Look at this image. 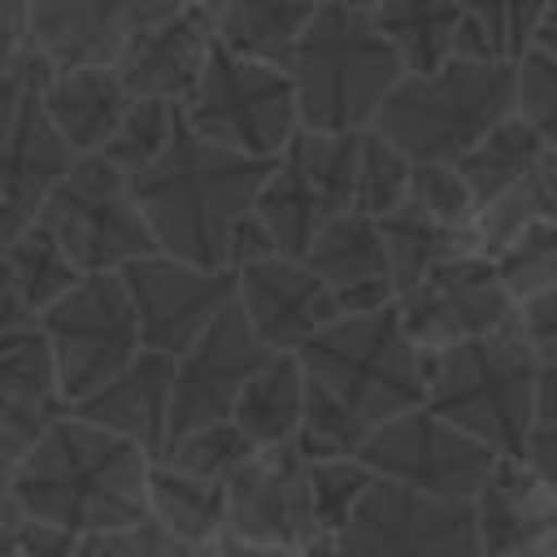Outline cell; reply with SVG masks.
Segmentation results:
<instances>
[{
    "instance_id": "52",
    "label": "cell",
    "mask_w": 557,
    "mask_h": 557,
    "mask_svg": "<svg viewBox=\"0 0 557 557\" xmlns=\"http://www.w3.org/2000/svg\"><path fill=\"white\" fill-rule=\"evenodd\" d=\"M30 226V218L26 213H17L13 205H4L0 200V265H4V257H9V248L17 244V235Z\"/></svg>"
},
{
    "instance_id": "2",
    "label": "cell",
    "mask_w": 557,
    "mask_h": 557,
    "mask_svg": "<svg viewBox=\"0 0 557 557\" xmlns=\"http://www.w3.org/2000/svg\"><path fill=\"white\" fill-rule=\"evenodd\" d=\"M148 453L74 413H57L13 466V492L30 522L78 540H109L148 522Z\"/></svg>"
},
{
    "instance_id": "37",
    "label": "cell",
    "mask_w": 557,
    "mask_h": 557,
    "mask_svg": "<svg viewBox=\"0 0 557 557\" xmlns=\"http://www.w3.org/2000/svg\"><path fill=\"white\" fill-rule=\"evenodd\" d=\"M257 448L239 435L235 422H218V426H205L178 444H170L157 461H165L170 470L178 474H191V479H205V483H231V474L252 457Z\"/></svg>"
},
{
    "instance_id": "9",
    "label": "cell",
    "mask_w": 557,
    "mask_h": 557,
    "mask_svg": "<svg viewBox=\"0 0 557 557\" xmlns=\"http://www.w3.org/2000/svg\"><path fill=\"white\" fill-rule=\"evenodd\" d=\"M357 148L361 135H318L300 126L287 152L270 165L252 218L265 226L278 257L305 261L322 226L352 213Z\"/></svg>"
},
{
    "instance_id": "10",
    "label": "cell",
    "mask_w": 557,
    "mask_h": 557,
    "mask_svg": "<svg viewBox=\"0 0 557 557\" xmlns=\"http://www.w3.org/2000/svg\"><path fill=\"white\" fill-rule=\"evenodd\" d=\"M39 326L57 357L65 409L113 383L144 352L139 322L117 274H87L39 318Z\"/></svg>"
},
{
    "instance_id": "29",
    "label": "cell",
    "mask_w": 557,
    "mask_h": 557,
    "mask_svg": "<svg viewBox=\"0 0 557 557\" xmlns=\"http://www.w3.org/2000/svg\"><path fill=\"white\" fill-rule=\"evenodd\" d=\"M87 274L61 252V244L39 226L30 222L17 244L9 248L4 265H0V292L9 300H17L26 313L44 318L61 296H70Z\"/></svg>"
},
{
    "instance_id": "28",
    "label": "cell",
    "mask_w": 557,
    "mask_h": 557,
    "mask_svg": "<svg viewBox=\"0 0 557 557\" xmlns=\"http://www.w3.org/2000/svg\"><path fill=\"white\" fill-rule=\"evenodd\" d=\"M379 231H383V244H387V261H392L396 296L409 292L413 283H422L431 270L483 252L479 231L444 226V222H435L431 213H422V209L409 205V200H405L396 213H387V218L379 222Z\"/></svg>"
},
{
    "instance_id": "25",
    "label": "cell",
    "mask_w": 557,
    "mask_h": 557,
    "mask_svg": "<svg viewBox=\"0 0 557 557\" xmlns=\"http://www.w3.org/2000/svg\"><path fill=\"white\" fill-rule=\"evenodd\" d=\"M305 405H309V379L296 352H274L239 392L231 422L252 448H283L296 444L305 426Z\"/></svg>"
},
{
    "instance_id": "6",
    "label": "cell",
    "mask_w": 557,
    "mask_h": 557,
    "mask_svg": "<svg viewBox=\"0 0 557 557\" xmlns=\"http://www.w3.org/2000/svg\"><path fill=\"white\" fill-rule=\"evenodd\" d=\"M518 113V65L448 61L426 78H400L374 126L413 165H457L479 139Z\"/></svg>"
},
{
    "instance_id": "44",
    "label": "cell",
    "mask_w": 557,
    "mask_h": 557,
    "mask_svg": "<svg viewBox=\"0 0 557 557\" xmlns=\"http://www.w3.org/2000/svg\"><path fill=\"white\" fill-rule=\"evenodd\" d=\"M557 422V339L535 344V426Z\"/></svg>"
},
{
    "instance_id": "11",
    "label": "cell",
    "mask_w": 557,
    "mask_h": 557,
    "mask_svg": "<svg viewBox=\"0 0 557 557\" xmlns=\"http://www.w3.org/2000/svg\"><path fill=\"white\" fill-rule=\"evenodd\" d=\"M357 461L383 483H400L435 500L474 505L500 457L479 440H470L466 431H457L453 422H444L440 413H431L426 405H418L392 418L387 426H379L361 444Z\"/></svg>"
},
{
    "instance_id": "18",
    "label": "cell",
    "mask_w": 557,
    "mask_h": 557,
    "mask_svg": "<svg viewBox=\"0 0 557 557\" xmlns=\"http://www.w3.org/2000/svg\"><path fill=\"white\" fill-rule=\"evenodd\" d=\"M213 48H218V4L170 0L165 13L152 17L126 48L117 78L131 91V100H161V104L183 109Z\"/></svg>"
},
{
    "instance_id": "34",
    "label": "cell",
    "mask_w": 557,
    "mask_h": 557,
    "mask_svg": "<svg viewBox=\"0 0 557 557\" xmlns=\"http://www.w3.org/2000/svg\"><path fill=\"white\" fill-rule=\"evenodd\" d=\"M409 183H413V161L405 152H396L379 131H366L361 148H357L352 213L383 222L387 213H396L409 200Z\"/></svg>"
},
{
    "instance_id": "17",
    "label": "cell",
    "mask_w": 557,
    "mask_h": 557,
    "mask_svg": "<svg viewBox=\"0 0 557 557\" xmlns=\"http://www.w3.org/2000/svg\"><path fill=\"white\" fill-rule=\"evenodd\" d=\"M226 535L270 544V548H309L326 535L313 518L309 496V457L296 444L257 448L226 483Z\"/></svg>"
},
{
    "instance_id": "1",
    "label": "cell",
    "mask_w": 557,
    "mask_h": 557,
    "mask_svg": "<svg viewBox=\"0 0 557 557\" xmlns=\"http://www.w3.org/2000/svg\"><path fill=\"white\" fill-rule=\"evenodd\" d=\"M296 357L309 379L296 448L309 461L357 457L379 426L426 405V357L400 331L396 305L335 318Z\"/></svg>"
},
{
    "instance_id": "24",
    "label": "cell",
    "mask_w": 557,
    "mask_h": 557,
    "mask_svg": "<svg viewBox=\"0 0 557 557\" xmlns=\"http://www.w3.org/2000/svg\"><path fill=\"white\" fill-rule=\"evenodd\" d=\"M39 104L57 126V135L78 157H96L117 135L135 100L122 87L117 70H70V74H48L39 83Z\"/></svg>"
},
{
    "instance_id": "56",
    "label": "cell",
    "mask_w": 557,
    "mask_h": 557,
    "mask_svg": "<svg viewBox=\"0 0 557 557\" xmlns=\"http://www.w3.org/2000/svg\"><path fill=\"white\" fill-rule=\"evenodd\" d=\"M78 557H96V540H91V544H87V548H83Z\"/></svg>"
},
{
    "instance_id": "21",
    "label": "cell",
    "mask_w": 557,
    "mask_h": 557,
    "mask_svg": "<svg viewBox=\"0 0 557 557\" xmlns=\"http://www.w3.org/2000/svg\"><path fill=\"white\" fill-rule=\"evenodd\" d=\"M170 396H174V361L161 352H139L113 383L70 405L65 413L135 444L157 461L170 440Z\"/></svg>"
},
{
    "instance_id": "41",
    "label": "cell",
    "mask_w": 557,
    "mask_h": 557,
    "mask_svg": "<svg viewBox=\"0 0 557 557\" xmlns=\"http://www.w3.org/2000/svg\"><path fill=\"white\" fill-rule=\"evenodd\" d=\"M48 413H35V409H26V405H17L13 396H4L0 392V461L4 466H17L35 444H39V435L48 431Z\"/></svg>"
},
{
    "instance_id": "23",
    "label": "cell",
    "mask_w": 557,
    "mask_h": 557,
    "mask_svg": "<svg viewBox=\"0 0 557 557\" xmlns=\"http://www.w3.org/2000/svg\"><path fill=\"white\" fill-rule=\"evenodd\" d=\"M39 83L44 78H35L30 91L22 96L13 131L0 144V200L26 218H35L44 209V200L65 183V174L78 161V152L48 122V113L39 104Z\"/></svg>"
},
{
    "instance_id": "54",
    "label": "cell",
    "mask_w": 557,
    "mask_h": 557,
    "mask_svg": "<svg viewBox=\"0 0 557 557\" xmlns=\"http://www.w3.org/2000/svg\"><path fill=\"white\" fill-rule=\"evenodd\" d=\"M509 557H557V540L553 544H540V548H527V553H509Z\"/></svg>"
},
{
    "instance_id": "46",
    "label": "cell",
    "mask_w": 557,
    "mask_h": 557,
    "mask_svg": "<svg viewBox=\"0 0 557 557\" xmlns=\"http://www.w3.org/2000/svg\"><path fill=\"white\" fill-rule=\"evenodd\" d=\"M518 322H522V331H527V339H531V344L557 339V287H553V292H544L540 300L522 305V309H518Z\"/></svg>"
},
{
    "instance_id": "16",
    "label": "cell",
    "mask_w": 557,
    "mask_h": 557,
    "mask_svg": "<svg viewBox=\"0 0 557 557\" xmlns=\"http://www.w3.org/2000/svg\"><path fill=\"white\" fill-rule=\"evenodd\" d=\"M170 0H44L26 4V52L48 74L117 70L135 35Z\"/></svg>"
},
{
    "instance_id": "47",
    "label": "cell",
    "mask_w": 557,
    "mask_h": 557,
    "mask_svg": "<svg viewBox=\"0 0 557 557\" xmlns=\"http://www.w3.org/2000/svg\"><path fill=\"white\" fill-rule=\"evenodd\" d=\"M35 331H39V318L26 313L17 300H9V296L0 292V357H4L9 348H17L26 335H35Z\"/></svg>"
},
{
    "instance_id": "27",
    "label": "cell",
    "mask_w": 557,
    "mask_h": 557,
    "mask_svg": "<svg viewBox=\"0 0 557 557\" xmlns=\"http://www.w3.org/2000/svg\"><path fill=\"white\" fill-rule=\"evenodd\" d=\"M466 4L453 0H383L374 4V22L392 52L400 57L409 78H426L457 61V26Z\"/></svg>"
},
{
    "instance_id": "42",
    "label": "cell",
    "mask_w": 557,
    "mask_h": 557,
    "mask_svg": "<svg viewBox=\"0 0 557 557\" xmlns=\"http://www.w3.org/2000/svg\"><path fill=\"white\" fill-rule=\"evenodd\" d=\"M87 544H91V540H78V535L61 531V527L30 522V518H26L22 531H17V553H22V557H78Z\"/></svg>"
},
{
    "instance_id": "15",
    "label": "cell",
    "mask_w": 557,
    "mask_h": 557,
    "mask_svg": "<svg viewBox=\"0 0 557 557\" xmlns=\"http://www.w3.org/2000/svg\"><path fill=\"white\" fill-rule=\"evenodd\" d=\"M274 352L261 348V339L252 335L248 318L239 313V305H226L218 313V322L174 361V396H170V444L231 422L239 392L248 387V379L270 361Z\"/></svg>"
},
{
    "instance_id": "40",
    "label": "cell",
    "mask_w": 557,
    "mask_h": 557,
    "mask_svg": "<svg viewBox=\"0 0 557 557\" xmlns=\"http://www.w3.org/2000/svg\"><path fill=\"white\" fill-rule=\"evenodd\" d=\"M518 117L557 148V57L540 48L518 65Z\"/></svg>"
},
{
    "instance_id": "43",
    "label": "cell",
    "mask_w": 557,
    "mask_h": 557,
    "mask_svg": "<svg viewBox=\"0 0 557 557\" xmlns=\"http://www.w3.org/2000/svg\"><path fill=\"white\" fill-rule=\"evenodd\" d=\"M35 78H48V70L22 48V61L13 65V74L0 83V144L9 139V131H13V117H17V109H22V96L30 91V83Z\"/></svg>"
},
{
    "instance_id": "53",
    "label": "cell",
    "mask_w": 557,
    "mask_h": 557,
    "mask_svg": "<svg viewBox=\"0 0 557 557\" xmlns=\"http://www.w3.org/2000/svg\"><path fill=\"white\" fill-rule=\"evenodd\" d=\"M535 48L548 52V57H557V0H548V13H544V26H540Z\"/></svg>"
},
{
    "instance_id": "26",
    "label": "cell",
    "mask_w": 557,
    "mask_h": 557,
    "mask_svg": "<svg viewBox=\"0 0 557 557\" xmlns=\"http://www.w3.org/2000/svg\"><path fill=\"white\" fill-rule=\"evenodd\" d=\"M313 9H318L313 0H222L218 44L244 61L287 74Z\"/></svg>"
},
{
    "instance_id": "19",
    "label": "cell",
    "mask_w": 557,
    "mask_h": 557,
    "mask_svg": "<svg viewBox=\"0 0 557 557\" xmlns=\"http://www.w3.org/2000/svg\"><path fill=\"white\" fill-rule=\"evenodd\" d=\"M235 305L265 352H300L339 318L326 283L305 261L278 252L235 270Z\"/></svg>"
},
{
    "instance_id": "13",
    "label": "cell",
    "mask_w": 557,
    "mask_h": 557,
    "mask_svg": "<svg viewBox=\"0 0 557 557\" xmlns=\"http://www.w3.org/2000/svg\"><path fill=\"white\" fill-rule=\"evenodd\" d=\"M335 544L339 557H487L474 505L435 500L383 479L370 483Z\"/></svg>"
},
{
    "instance_id": "36",
    "label": "cell",
    "mask_w": 557,
    "mask_h": 557,
    "mask_svg": "<svg viewBox=\"0 0 557 557\" xmlns=\"http://www.w3.org/2000/svg\"><path fill=\"white\" fill-rule=\"evenodd\" d=\"M492 261H496V270H500V278H505V287H509L518 309L540 300L544 292L557 287V222L522 231Z\"/></svg>"
},
{
    "instance_id": "31",
    "label": "cell",
    "mask_w": 557,
    "mask_h": 557,
    "mask_svg": "<svg viewBox=\"0 0 557 557\" xmlns=\"http://www.w3.org/2000/svg\"><path fill=\"white\" fill-rule=\"evenodd\" d=\"M557 222V148H544L492 205L479 209V244L496 257L522 231Z\"/></svg>"
},
{
    "instance_id": "30",
    "label": "cell",
    "mask_w": 557,
    "mask_h": 557,
    "mask_svg": "<svg viewBox=\"0 0 557 557\" xmlns=\"http://www.w3.org/2000/svg\"><path fill=\"white\" fill-rule=\"evenodd\" d=\"M148 518L178 540L218 544L226 535V483H205L152 461L148 474Z\"/></svg>"
},
{
    "instance_id": "8",
    "label": "cell",
    "mask_w": 557,
    "mask_h": 557,
    "mask_svg": "<svg viewBox=\"0 0 557 557\" xmlns=\"http://www.w3.org/2000/svg\"><path fill=\"white\" fill-rule=\"evenodd\" d=\"M178 113L200 139L252 161H278L300 131L292 74L244 61L222 44L213 48L196 91Z\"/></svg>"
},
{
    "instance_id": "48",
    "label": "cell",
    "mask_w": 557,
    "mask_h": 557,
    "mask_svg": "<svg viewBox=\"0 0 557 557\" xmlns=\"http://www.w3.org/2000/svg\"><path fill=\"white\" fill-rule=\"evenodd\" d=\"M527 461H531V470L557 492V422H553V426H535V435H531V444H527Z\"/></svg>"
},
{
    "instance_id": "45",
    "label": "cell",
    "mask_w": 557,
    "mask_h": 557,
    "mask_svg": "<svg viewBox=\"0 0 557 557\" xmlns=\"http://www.w3.org/2000/svg\"><path fill=\"white\" fill-rule=\"evenodd\" d=\"M22 48H26V4L0 0V83L22 61Z\"/></svg>"
},
{
    "instance_id": "5",
    "label": "cell",
    "mask_w": 557,
    "mask_h": 557,
    "mask_svg": "<svg viewBox=\"0 0 557 557\" xmlns=\"http://www.w3.org/2000/svg\"><path fill=\"white\" fill-rule=\"evenodd\" d=\"M426 409L496 457L522 461L535 435V344L522 322L500 335L431 352Z\"/></svg>"
},
{
    "instance_id": "35",
    "label": "cell",
    "mask_w": 557,
    "mask_h": 557,
    "mask_svg": "<svg viewBox=\"0 0 557 557\" xmlns=\"http://www.w3.org/2000/svg\"><path fill=\"white\" fill-rule=\"evenodd\" d=\"M174 131H178V109H174V104H161V100H135V104L126 109L117 135L104 144L100 157L135 183L139 174H148V170L161 161V152L170 148Z\"/></svg>"
},
{
    "instance_id": "20",
    "label": "cell",
    "mask_w": 557,
    "mask_h": 557,
    "mask_svg": "<svg viewBox=\"0 0 557 557\" xmlns=\"http://www.w3.org/2000/svg\"><path fill=\"white\" fill-rule=\"evenodd\" d=\"M305 265L326 283L339 318L348 313H379L396 305V283H392V261L379 222L361 213H344L322 235L313 239Z\"/></svg>"
},
{
    "instance_id": "32",
    "label": "cell",
    "mask_w": 557,
    "mask_h": 557,
    "mask_svg": "<svg viewBox=\"0 0 557 557\" xmlns=\"http://www.w3.org/2000/svg\"><path fill=\"white\" fill-rule=\"evenodd\" d=\"M548 0L531 4H466L457 26V57L487 65H522L535 52Z\"/></svg>"
},
{
    "instance_id": "33",
    "label": "cell",
    "mask_w": 557,
    "mask_h": 557,
    "mask_svg": "<svg viewBox=\"0 0 557 557\" xmlns=\"http://www.w3.org/2000/svg\"><path fill=\"white\" fill-rule=\"evenodd\" d=\"M548 144L513 113L509 122H500L487 139H479L461 161H457V174H461V183H466V191H470V200H474V213L483 209V205H492L540 152H544Z\"/></svg>"
},
{
    "instance_id": "38",
    "label": "cell",
    "mask_w": 557,
    "mask_h": 557,
    "mask_svg": "<svg viewBox=\"0 0 557 557\" xmlns=\"http://www.w3.org/2000/svg\"><path fill=\"white\" fill-rule=\"evenodd\" d=\"M374 474L357 457H335V461H309V496H313V518L326 535H339L357 505L366 500Z\"/></svg>"
},
{
    "instance_id": "14",
    "label": "cell",
    "mask_w": 557,
    "mask_h": 557,
    "mask_svg": "<svg viewBox=\"0 0 557 557\" xmlns=\"http://www.w3.org/2000/svg\"><path fill=\"white\" fill-rule=\"evenodd\" d=\"M122 287L131 296L144 352H161L178 361L226 305H235V270H200L178 257L152 252L126 265Z\"/></svg>"
},
{
    "instance_id": "51",
    "label": "cell",
    "mask_w": 557,
    "mask_h": 557,
    "mask_svg": "<svg viewBox=\"0 0 557 557\" xmlns=\"http://www.w3.org/2000/svg\"><path fill=\"white\" fill-rule=\"evenodd\" d=\"M218 557H296V553H292V548H270V544H252V540L222 535V540H218Z\"/></svg>"
},
{
    "instance_id": "4",
    "label": "cell",
    "mask_w": 557,
    "mask_h": 557,
    "mask_svg": "<svg viewBox=\"0 0 557 557\" xmlns=\"http://www.w3.org/2000/svg\"><path fill=\"white\" fill-rule=\"evenodd\" d=\"M287 74L305 131L366 135L387 96L400 87L405 65L383 39L374 4L326 0L313 9Z\"/></svg>"
},
{
    "instance_id": "7",
    "label": "cell",
    "mask_w": 557,
    "mask_h": 557,
    "mask_svg": "<svg viewBox=\"0 0 557 557\" xmlns=\"http://www.w3.org/2000/svg\"><path fill=\"white\" fill-rule=\"evenodd\" d=\"M30 222H39L83 274H122L126 265L161 252L139 209L135 183L100 152L78 157Z\"/></svg>"
},
{
    "instance_id": "12",
    "label": "cell",
    "mask_w": 557,
    "mask_h": 557,
    "mask_svg": "<svg viewBox=\"0 0 557 557\" xmlns=\"http://www.w3.org/2000/svg\"><path fill=\"white\" fill-rule=\"evenodd\" d=\"M396 313L400 331L422 357L500 335L518 322V305L487 252L431 270L422 283L396 296Z\"/></svg>"
},
{
    "instance_id": "3",
    "label": "cell",
    "mask_w": 557,
    "mask_h": 557,
    "mask_svg": "<svg viewBox=\"0 0 557 557\" xmlns=\"http://www.w3.org/2000/svg\"><path fill=\"white\" fill-rule=\"evenodd\" d=\"M274 161L200 139L183 113L161 161L135 178L139 209L165 257L200 270H231V239L252 213Z\"/></svg>"
},
{
    "instance_id": "55",
    "label": "cell",
    "mask_w": 557,
    "mask_h": 557,
    "mask_svg": "<svg viewBox=\"0 0 557 557\" xmlns=\"http://www.w3.org/2000/svg\"><path fill=\"white\" fill-rule=\"evenodd\" d=\"M22 531V527H17ZM0 557H22L17 553V535H0Z\"/></svg>"
},
{
    "instance_id": "22",
    "label": "cell",
    "mask_w": 557,
    "mask_h": 557,
    "mask_svg": "<svg viewBox=\"0 0 557 557\" xmlns=\"http://www.w3.org/2000/svg\"><path fill=\"white\" fill-rule=\"evenodd\" d=\"M474 522L487 557L527 553L557 540V492L531 470V461L500 457L487 487L474 496Z\"/></svg>"
},
{
    "instance_id": "39",
    "label": "cell",
    "mask_w": 557,
    "mask_h": 557,
    "mask_svg": "<svg viewBox=\"0 0 557 557\" xmlns=\"http://www.w3.org/2000/svg\"><path fill=\"white\" fill-rule=\"evenodd\" d=\"M409 205H418L422 213H431L444 226L479 231V213H474V200H470L457 165H413Z\"/></svg>"
},
{
    "instance_id": "49",
    "label": "cell",
    "mask_w": 557,
    "mask_h": 557,
    "mask_svg": "<svg viewBox=\"0 0 557 557\" xmlns=\"http://www.w3.org/2000/svg\"><path fill=\"white\" fill-rule=\"evenodd\" d=\"M26 522L17 492H13V466L0 461V535H17V527Z\"/></svg>"
},
{
    "instance_id": "50",
    "label": "cell",
    "mask_w": 557,
    "mask_h": 557,
    "mask_svg": "<svg viewBox=\"0 0 557 557\" xmlns=\"http://www.w3.org/2000/svg\"><path fill=\"white\" fill-rule=\"evenodd\" d=\"M96 557H152L144 531H122V535H109V540H96Z\"/></svg>"
}]
</instances>
